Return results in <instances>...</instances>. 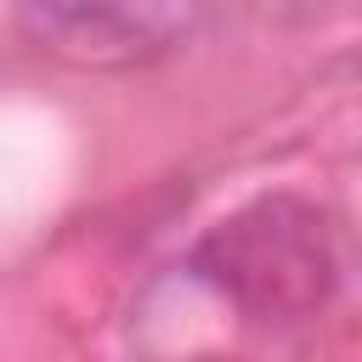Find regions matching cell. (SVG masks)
Masks as SVG:
<instances>
[{"mask_svg": "<svg viewBox=\"0 0 362 362\" xmlns=\"http://www.w3.org/2000/svg\"><path fill=\"white\" fill-rule=\"evenodd\" d=\"M192 277L209 283L243 322H311L339 288V243L328 209L272 192L226 215L192 249Z\"/></svg>", "mask_w": 362, "mask_h": 362, "instance_id": "obj_1", "label": "cell"}]
</instances>
